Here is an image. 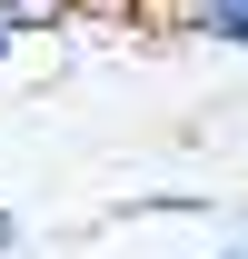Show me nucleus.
I'll return each mask as SVG.
<instances>
[{"instance_id": "1", "label": "nucleus", "mask_w": 248, "mask_h": 259, "mask_svg": "<svg viewBox=\"0 0 248 259\" xmlns=\"http://www.w3.org/2000/svg\"><path fill=\"white\" fill-rule=\"evenodd\" d=\"M179 30H199V40H228V50H248V0H179Z\"/></svg>"}, {"instance_id": "2", "label": "nucleus", "mask_w": 248, "mask_h": 259, "mask_svg": "<svg viewBox=\"0 0 248 259\" xmlns=\"http://www.w3.org/2000/svg\"><path fill=\"white\" fill-rule=\"evenodd\" d=\"M10 40H20V20H10V0H0V60H10Z\"/></svg>"}, {"instance_id": "3", "label": "nucleus", "mask_w": 248, "mask_h": 259, "mask_svg": "<svg viewBox=\"0 0 248 259\" xmlns=\"http://www.w3.org/2000/svg\"><path fill=\"white\" fill-rule=\"evenodd\" d=\"M10 239H20V220H10V209H0V249H10Z\"/></svg>"}, {"instance_id": "4", "label": "nucleus", "mask_w": 248, "mask_h": 259, "mask_svg": "<svg viewBox=\"0 0 248 259\" xmlns=\"http://www.w3.org/2000/svg\"><path fill=\"white\" fill-rule=\"evenodd\" d=\"M218 259H248V239H228V249H218Z\"/></svg>"}]
</instances>
